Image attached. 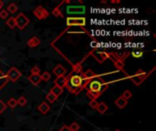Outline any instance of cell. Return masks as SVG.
<instances>
[{"instance_id":"obj_17","label":"cell","mask_w":156,"mask_h":131,"mask_svg":"<svg viewBox=\"0 0 156 131\" xmlns=\"http://www.w3.org/2000/svg\"><path fill=\"white\" fill-rule=\"evenodd\" d=\"M49 92L53 94L54 96H56L57 97H58L59 96H60L63 93V88H61L56 86V85H54V86L51 88V89H50Z\"/></svg>"},{"instance_id":"obj_30","label":"cell","mask_w":156,"mask_h":131,"mask_svg":"<svg viewBox=\"0 0 156 131\" xmlns=\"http://www.w3.org/2000/svg\"><path fill=\"white\" fill-rule=\"evenodd\" d=\"M124 99H126L128 101V100L132 97V94H131V92L130 91V90H125L124 92H123V94H122V96Z\"/></svg>"},{"instance_id":"obj_27","label":"cell","mask_w":156,"mask_h":131,"mask_svg":"<svg viewBox=\"0 0 156 131\" xmlns=\"http://www.w3.org/2000/svg\"><path fill=\"white\" fill-rule=\"evenodd\" d=\"M17 101H18V104L19 106H26V105H27V98H26L25 97L21 96V97L18 98V100H17Z\"/></svg>"},{"instance_id":"obj_36","label":"cell","mask_w":156,"mask_h":131,"mask_svg":"<svg viewBox=\"0 0 156 131\" xmlns=\"http://www.w3.org/2000/svg\"><path fill=\"white\" fill-rule=\"evenodd\" d=\"M111 3L112 4H117V3H121L120 0H118V1H115V0H111Z\"/></svg>"},{"instance_id":"obj_12","label":"cell","mask_w":156,"mask_h":131,"mask_svg":"<svg viewBox=\"0 0 156 131\" xmlns=\"http://www.w3.org/2000/svg\"><path fill=\"white\" fill-rule=\"evenodd\" d=\"M53 73L57 76V78H58V76H65L67 71L64 67H62L61 65H58L55 68H53Z\"/></svg>"},{"instance_id":"obj_22","label":"cell","mask_w":156,"mask_h":131,"mask_svg":"<svg viewBox=\"0 0 156 131\" xmlns=\"http://www.w3.org/2000/svg\"><path fill=\"white\" fill-rule=\"evenodd\" d=\"M6 25L11 29H14L15 27H16V19H15V18L11 17L10 18L7 19L6 20Z\"/></svg>"},{"instance_id":"obj_9","label":"cell","mask_w":156,"mask_h":131,"mask_svg":"<svg viewBox=\"0 0 156 131\" xmlns=\"http://www.w3.org/2000/svg\"><path fill=\"white\" fill-rule=\"evenodd\" d=\"M108 56H109V57L111 59V61H113V63H114V65L116 66L117 68L122 69V68L124 67V62H123L122 60H120L119 58H117V57L114 56L113 53H108Z\"/></svg>"},{"instance_id":"obj_31","label":"cell","mask_w":156,"mask_h":131,"mask_svg":"<svg viewBox=\"0 0 156 131\" xmlns=\"http://www.w3.org/2000/svg\"><path fill=\"white\" fill-rule=\"evenodd\" d=\"M98 101L97 100H91V102L89 103V105H90V106L91 107V109H97V106H98Z\"/></svg>"},{"instance_id":"obj_5","label":"cell","mask_w":156,"mask_h":131,"mask_svg":"<svg viewBox=\"0 0 156 131\" xmlns=\"http://www.w3.org/2000/svg\"><path fill=\"white\" fill-rule=\"evenodd\" d=\"M6 75V78L8 79V81L16 82L21 76V72L16 67H11Z\"/></svg>"},{"instance_id":"obj_33","label":"cell","mask_w":156,"mask_h":131,"mask_svg":"<svg viewBox=\"0 0 156 131\" xmlns=\"http://www.w3.org/2000/svg\"><path fill=\"white\" fill-rule=\"evenodd\" d=\"M6 104L3 102L2 100H0V114H2L6 109Z\"/></svg>"},{"instance_id":"obj_3","label":"cell","mask_w":156,"mask_h":131,"mask_svg":"<svg viewBox=\"0 0 156 131\" xmlns=\"http://www.w3.org/2000/svg\"><path fill=\"white\" fill-rule=\"evenodd\" d=\"M149 75H150V73H146L144 71L139 70L135 75H133V76H131V80L134 83L136 86H140V85L146 79V78Z\"/></svg>"},{"instance_id":"obj_23","label":"cell","mask_w":156,"mask_h":131,"mask_svg":"<svg viewBox=\"0 0 156 131\" xmlns=\"http://www.w3.org/2000/svg\"><path fill=\"white\" fill-rule=\"evenodd\" d=\"M17 105H18V101L14 97H11L6 103V106H8L10 109H15V107L17 106Z\"/></svg>"},{"instance_id":"obj_7","label":"cell","mask_w":156,"mask_h":131,"mask_svg":"<svg viewBox=\"0 0 156 131\" xmlns=\"http://www.w3.org/2000/svg\"><path fill=\"white\" fill-rule=\"evenodd\" d=\"M86 12V7L84 6H70L67 7V13L70 15H83Z\"/></svg>"},{"instance_id":"obj_2","label":"cell","mask_w":156,"mask_h":131,"mask_svg":"<svg viewBox=\"0 0 156 131\" xmlns=\"http://www.w3.org/2000/svg\"><path fill=\"white\" fill-rule=\"evenodd\" d=\"M109 86L108 83H105L101 78H98L95 80H91L88 85V88L91 91H94V92H100V93H103L104 91L107 89Z\"/></svg>"},{"instance_id":"obj_4","label":"cell","mask_w":156,"mask_h":131,"mask_svg":"<svg viewBox=\"0 0 156 131\" xmlns=\"http://www.w3.org/2000/svg\"><path fill=\"white\" fill-rule=\"evenodd\" d=\"M15 19H16V27H18V28L20 30L24 29L29 24V19L23 13L18 14L17 18H15Z\"/></svg>"},{"instance_id":"obj_14","label":"cell","mask_w":156,"mask_h":131,"mask_svg":"<svg viewBox=\"0 0 156 131\" xmlns=\"http://www.w3.org/2000/svg\"><path fill=\"white\" fill-rule=\"evenodd\" d=\"M27 46L29 48H37L40 44V39L38 36H33L27 41Z\"/></svg>"},{"instance_id":"obj_8","label":"cell","mask_w":156,"mask_h":131,"mask_svg":"<svg viewBox=\"0 0 156 131\" xmlns=\"http://www.w3.org/2000/svg\"><path fill=\"white\" fill-rule=\"evenodd\" d=\"M33 14H34V16L39 20L46 19L49 16V13L45 8H44L42 6H39L37 7V8L34 10Z\"/></svg>"},{"instance_id":"obj_35","label":"cell","mask_w":156,"mask_h":131,"mask_svg":"<svg viewBox=\"0 0 156 131\" xmlns=\"http://www.w3.org/2000/svg\"><path fill=\"white\" fill-rule=\"evenodd\" d=\"M58 131H70V127H68V126H66V125H64L60 129H59Z\"/></svg>"},{"instance_id":"obj_25","label":"cell","mask_w":156,"mask_h":131,"mask_svg":"<svg viewBox=\"0 0 156 131\" xmlns=\"http://www.w3.org/2000/svg\"><path fill=\"white\" fill-rule=\"evenodd\" d=\"M52 15L53 16H55V17H60V18H63V14H62V12L60 11V9H59V6H57L56 8H54L53 10H52Z\"/></svg>"},{"instance_id":"obj_20","label":"cell","mask_w":156,"mask_h":131,"mask_svg":"<svg viewBox=\"0 0 156 131\" xmlns=\"http://www.w3.org/2000/svg\"><path fill=\"white\" fill-rule=\"evenodd\" d=\"M97 110L100 113V114H104L107 110H108V106L104 103V102H100L98 104V106H97Z\"/></svg>"},{"instance_id":"obj_6","label":"cell","mask_w":156,"mask_h":131,"mask_svg":"<svg viewBox=\"0 0 156 131\" xmlns=\"http://www.w3.org/2000/svg\"><path fill=\"white\" fill-rule=\"evenodd\" d=\"M67 25L68 26H79L84 27L86 25L85 18H67Z\"/></svg>"},{"instance_id":"obj_18","label":"cell","mask_w":156,"mask_h":131,"mask_svg":"<svg viewBox=\"0 0 156 131\" xmlns=\"http://www.w3.org/2000/svg\"><path fill=\"white\" fill-rule=\"evenodd\" d=\"M8 82V79L6 78V75L4 74L1 70H0V90H1L6 85Z\"/></svg>"},{"instance_id":"obj_11","label":"cell","mask_w":156,"mask_h":131,"mask_svg":"<svg viewBox=\"0 0 156 131\" xmlns=\"http://www.w3.org/2000/svg\"><path fill=\"white\" fill-rule=\"evenodd\" d=\"M68 78H67V76H58V78H56L55 80V85L59 88H65L66 87V85H67V82H68Z\"/></svg>"},{"instance_id":"obj_21","label":"cell","mask_w":156,"mask_h":131,"mask_svg":"<svg viewBox=\"0 0 156 131\" xmlns=\"http://www.w3.org/2000/svg\"><path fill=\"white\" fill-rule=\"evenodd\" d=\"M18 9V6L15 4V3H11L10 5L7 6V12L8 13H11V14H14V13H16Z\"/></svg>"},{"instance_id":"obj_34","label":"cell","mask_w":156,"mask_h":131,"mask_svg":"<svg viewBox=\"0 0 156 131\" xmlns=\"http://www.w3.org/2000/svg\"><path fill=\"white\" fill-rule=\"evenodd\" d=\"M7 17H8V12H7L6 10H1L0 11V18L2 19H6Z\"/></svg>"},{"instance_id":"obj_19","label":"cell","mask_w":156,"mask_h":131,"mask_svg":"<svg viewBox=\"0 0 156 131\" xmlns=\"http://www.w3.org/2000/svg\"><path fill=\"white\" fill-rule=\"evenodd\" d=\"M101 95V93L100 92H94V91H91V90H88L87 92V96L91 98V100H96L98 97H100Z\"/></svg>"},{"instance_id":"obj_37","label":"cell","mask_w":156,"mask_h":131,"mask_svg":"<svg viewBox=\"0 0 156 131\" xmlns=\"http://www.w3.org/2000/svg\"><path fill=\"white\" fill-rule=\"evenodd\" d=\"M3 5H4V3H3L2 1H0V10H1V8H2Z\"/></svg>"},{"instance_id":"obj_38","label":"cell","mask_w":156,"mask_h":131,"mask_svg":"<svg viewBox=\"0 0 156 131\" xmlns=\"http://www.w3.org/2000/svg\"><path fill=\"white\" fill-rule=\"evenodd\" d=\"M114 131H121V130H120V129H115Z\"/></svg>"},{"instance_id":"obj_28","label":"cell","mask_w":156,"mask_h":131,"mask_svg":"<svg viewBox=\"0 0 156 131\" xmlns=\"http://www.w3.org/2000/svg\"><path fill=\"white\" fill-rule=\"evenodd\" d=\"M69 127H70V131H79V128H80V126L78 124L77 122H73V123H71V125Z\"/></svg>"},{"instance_id":"obj_15","label":"cell","mask_w":156,"mask_h":131,"mask_svg":"<svg viewBox=\"0 0 156 131\" xmlns=\"http://www.w3.org/2000/svg\"><path fill=\"white\" fill-rule=\"evenodd\" d=\"M27 78L29 81H30V83H32L33 85H35V86H38V85H39V83L42 81L40 75H30V76H28Z\"/></svg>"},{"instance_id":"obj_13","label":"cell","mask_w":156,"mask_h":131,"mask_svg":"<svg viewBox=\"0 0 156 131\" xmlns=\"http://www.w3.org/2000/svg\"><path fill=\"white\" fill-rule=\"evenodd\" d=\"M115 104H116V106L119 107V109H124L126 106H127L128 101H127L126 99H124V98L121 96V97H119L115 100Z\"/></svg>"},{"instance_id":"obj_26","label":"cell","mask_w":156,"mask_h":131,"mask_svg":"<svg viewBox=\"0 0 156 131\" xmlns=\"http://www.w3.org/2000/svg\"><path fill=\"white\" fill-rule=\"evenodd\" d=\"M40 76H41V80H43V81H48L50 78H51V75H50V73L49 72H48V71H46V72H44L42 75H40Z\"/></svg>"},{"instance_id":"obj_16","label":"cell","mask_w":156,"mask_h":131,"mask_svg":"<svg viewBox=\"0 0 156 131\" xmlns=\"http://www.w3.org/2000/svg\"><path fill=\"white\" fill-rule=\"evenodd\" d=\"M38 109H39L43 115H45V114H47V113L50 110V106H49V105H48L47 102H42V103L38 106Z\"/></svg>"},{"instance_id":"obj_10","label":"cell","mask_w":156,"mask_h":131,"mask_svg":"<svg viewBox=\"0 0 156 131\" xmlns=\"http://www.w3.org/2000/svg\"><path fill=\"white\" fill-rule=\"evenodd\" d=\"M92 55L96 58V60H98L100 63H102L104 60H106L107 58H109L108 53H106V52L97 51V52H94Z\"/></svg>"},{"instance_id":"obj_1","label":"cell","mask_w":156,"mask_h":131,"mask_svg":"<svg viewBox=\"0 0 156 131\" xmlns=\"http://www.w3.org/2000/svg\"><path fill=\"white\" fill-rule=\"evenodd\" d=\"M81 84H82V78L80 75H72L70 78H68L66 88L70 93L78 95L79 92L82 90L81 88Z\"/></svg>"},{"instance_id":"obj_29","label":"cell","mask_w":156,"mask_h":131,"mask_svg":"<svg viewBox=\"0 0 156 131\" xmlns=\"http://www.w3.org/2000/svg\"><path fill=\"white\" fill-rule=\"evenodd\" d=\"M131 55H132L133 57L140 58V57H143V51H140V50H135V51H132V52H131Z\"/></svg>"},{"instance_id":"obj_32","label":"cell","mask_w":156,"mask_h":131,"mask_svg":"<svg viewBox=\"0 0 156 131\" xmlns=\"http://www.w3.org/2000/svg\"><path fill=\"white\" fill-rule=\"evenodd\" d=\"M39 73H40V69L37 66L31 68V75H39Z\"/></svg>"},{"instance_id":"obj_24","label":"cell","mask_w":156,"mask_h":131,"mask_svg":"<svg viewBox=\"0 0 156 131\" xmlns=\"http://www.w3.org/2000/svg\"><path fill=\"white\" fill-rule=\"evenodd\" d=\"M57 98L58 97L56 96H54L52 93H50V92H48V93L47 94V96H46V99L48 100L49 103H54L57 100Z\"/></svg>"}]
</instances>
